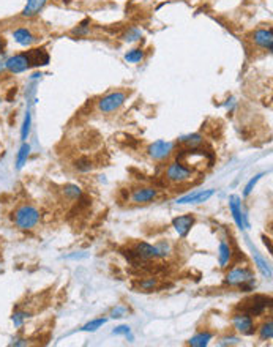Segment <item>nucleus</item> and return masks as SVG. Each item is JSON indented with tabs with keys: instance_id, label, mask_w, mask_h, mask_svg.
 Returning a JSON list of instances; mask_svg holds the SVG:
<instances>
[{
	"instance_id": "10",
	"label": "nucleus",
	"mask_w": 273,
	"mask_h": 347,
	"mask_svg": "<svg viewBox=\"0 0 273 347\" xmlns=\"http://www.w3.org/2000/svg\"><path fill=\"white\" fill-rule=\"evenodd\" d=\"M158 196V191L152 186H142V188H136L131 194V200L135 204H147V202H152Z\"/></svg>"
},
{
	"instance_id": "13",
	"label": "nucleus",
	"mask_w": 273,
	"mask_h": 347,
	"mask_svg": "<svg viewBox=\"0 0 273 347\" xmlns=\"http://www.w3.org/2000/svg\"><path fill=\"white\" fill-rule=\"evenodd\" d=\"M215 194V189H207V191L201 193H193L188 194L185 198H180L177 200V204H202V202H207L208 199Z\"/></svg>"
},
{
	"instance_id": "41",
	"label": "nucleus",
	"mask_w": 273,
	"mask_h": 347,
	"mask_svg": "<svg viewBox=\"0 0 273 347\" xmlns=\"http://www.w3.org/2000/svg\"><path fill=\"white\" fill-rule=\"evenodd\" d=\"M16 92H17V90H16V87H15V88H11V90H10V93H8V97H6V99H8V101H11V98H13V97H15V95H16Z\"/></svg>"
},
{
	"instance_id": "14",
	"label": "nucleus",
	"mask_w": 273,
	"mask_h": 347,
	"mask_svg": "<svg viewBox=\"0 0 273 347\" xmlns=\"http://www.w3.org/2000/svg\"><path fill=\"white\" fill-rule=\"evenodd\" d=\"M13 38H15V41L17 44H21V46H32L35 41H36V38L35 35L32 33V32L29 29H25V27H19L16 29L15 32H13Z\"/></svg>"
},
{
	"instance_id": "39",
	"label": "nucleus",
	"mask_w": 273,
	"mask_h": 347,
	"mask_svg": "<svg viewBox=\"0 0 273 347\" xmlns=\"http://www.w3.org/2000/svg\"><path fill=\"white\" fill-rule=\"evenodd\" d=\"M29 343L25 339H16V341H13L11 346H27Z\"/></svg>"
},
{
	"instance_id": "11",
	"label": "nucleus",
	"mask_w": 273,
	"mask_h": 347,
	"mask_svg": "<svg viewBox=\"0 0 273 347\" xmlns=\"http://www.w3.org/2000/svg\"><path fill=\"white\" fill-rule=\"evenodd\" d=\"M253 41H255L256 46L272 50L273 49V33L272 29H257L255 33H253Z\"/></svg>"
},
{
	"instance_id": "24",
	"label": "nucleus",
	"mask_w": 273,
	"mask_h": 347,
	"mask_svg": "<svg viewBox=\"0 0 273 347\" xmlns=\"http://www.w3.org/2000/svg\"><path fill=\"white\" fill-rule=\"evenodd\" d=\"M74 167H76V170H79V172H90L93 169V163L90 158L81 156L74 161Z\"/></svg>"
},
{
	"instance_id": "15",
	"label": "nucleus",
	"mask_w": 273,
	"mask_h": 347,
	"mask_svg": "<svg viewBox=\"0 0 273 347\" xmlns=\"http://www.w3.org/2000/svg\"><path fill=\"white\" fill-rule=\"evenodd\" d=\"M229 208H231V213H232V218L236 221V224L243 229V215H242V202H240L239 196H231L229 198Z\"/></svg>"
},
{
	"instance_id": "4",
	"label": "nucleus",
	"mask_w": 273,
	"mask_h": 347,
	"mask_svg": "<svg viewBox=\"0 0 273 347\" xmlns=\"http://www.w3.org/2000/svg\"><path fill=\"white\" fill-rule=\"evenodd\" d=\"M193 169L191 167H187L185 164H182L180 161H172L168 166L166 169V174L164 177L169 180V182H174V183H183V182H188L189 179H193Z\"/></svg>"
},
{
	"instance_id": "21",
	"label": "nucleus",
	"mask_w": 273,
	"mask_h": 347,
	"mask_svg": "<svg viewBox=\"0 0 273 347\" xmlns=\"http://www.w3.org/2000/svg\"><path fill=\"white\" fill-rule=\"evenodd\" d=\"M29 155H30V145L27 142H24L17 151V156H16V169L24 167V164L29 160Z\"/></svg>"
},
{
	"instance_id": "30",
	"label": "nucleus",
	"mask_w": 273,
	"mask_h": 347,
	"mask_svg": "<svg viewBox=\"0 0 273 347\" xmlns=\"http://www.w3.org/2000/svg\"><path fill=\"white\" fill-rule=\"evenodd\" d=\"M158 286V280L156 278H147V280L139 281V287L142 290H154Z\"/></svg>"
},
{
	"instance_id": "9",
	"label": "nucleus",
	"mask_w": 273,
	"mask_h": 347,
	"mask_svg": "<svg viewBox=\"0 0 273 347\" xmlns=\"http://www.w3.org/2000/svg\"><path fill=\"white\" fill-rule=\"evenodd\" d=\"M193 224H194L193 215H182V216H177L172 219V227L177 231V233H179V237H182V238H185L188 235Z\"/></svg>"
},
{
	"instance_id": "42",
	"label": "nucleus",
	"mask_w": 273,
	"mask_h": 347,
	"mask_svg": "<svg viewBox=\"0 0 273 347\" xmlns=\"http://www.w3.org/2000/svg\"><path fill=\"white\" fill-rule=\"evenodd\" d=\"M63 2H65V3H69V0H63Z\"/></svg>"
},
{
	"instance_id": "23",
	"label": "nucleus",
	"mask_w": 273,
	"mask_h": 347,
	"mask_svg": "<svg viewBox=\"0 0 273 347\" xmlns=\"http://www.w3.org/2000/svg\"><path fill=\"white\" fill-rule=\"evenodd\" d=\"M202 141H204V139H202V136L201 134H188V136H183V137H180V142L183 144V145H187L188 149H196L198 147V145H201L202 144Z\"/></svg>"
},
{
	"instance_id": "19",
	"label": "nucleus",
	"mask_w": 273,
	"mask_h": 347,
	"mask_svg": "<svg viewBox=\"0 0 273 347\" xmlns=\"http://www.w3.org/2000/svg\"><path fill=\"white\" fill-rule=\"evenodd\" d=\"M218 259H220V267H227V264L231 262L232 259V249L231 246L227 245L224 240L220 243V248H218Z\"/></svg>"
},
{
	"instance_id": "37",
	"label": "nucleus",
	"mask_w": 273,
	"mask_h": 347,
	"mask_svg": "<svg viewBox=\"0 0 273 347\" xmlns=\"http://www.w3.org/2000/svg\"><path fill=\"white\" fill-rule=\"evenodd\" d=\"M240 343V339L239 338H234V336H229V338H223V339H220V346H236Z\"/></svg>"
},
{
	"instance_id": "18",
	"label": "nucleus",
	"mask_w": 273,
	"mask_h": 347,
	"mask_svg": "<svg viewBox=\"0 0 273 347\" xmlns=\"http://www.w3.org/2000/svg\"><path fill=\"white\" fill-rule=\"evenodd\" d=\"M253 259H255V264L257 265V268L259 271L265 276V278H272V268H270V264L265 261V259L259 254V251L257 249H253Z\"/></svg>"
},
{
	"instance_id": "8",
	"label": "nucleus",
	"mask_w": 273,
	"mask_h": 347,
	"mask_svg": "<svg viewBox=\"0 0 273 347\" xmlns=\"http://www.w3.org/2000/svg\"><path fill=\"white\" fill-rule=\"evenodd\" d=\"M30 65V60H29V55L27 52L24 54H16L6 59V71H10L13 74H19V73H24L25 69H29Z\"/></svg>"
},
{
	"instance_id": "20",
	"label": "nucleus",
	"mask_w": 273,
	"mask_h": 347,
	"mask_svg": "<svg viewBox=\"0 0 273 347\" xmlns=\"http://www.w3.org/2000/svg\"><path fill=\"white\" fill-rule=\"evenodd\" d=\"M212 338H213V334L210 331H202V333L194 334V336L188 341V344L193 347H205L212 341Z\"/></svg>"
},
{
	"instance_id": "2",
	"label": "nucleus",
	"mask_w": 273,
	"mask_h": 347,
	"mask_svg": "<svg viewBox=\"0 0 273 347\" xmlns=\"http://www.w3.org/2000/svg\"><path fill=\"white\" fill-rule=\"evenodd\" d=\"M270 306V297L267 295H253L250 298H245L243 301H240V305L237 306V311H242L253 315H261L265 313V309Z\"/></svg>"
},
{
	"instance_id": "7",
	"label": "nucleus",
	"mask_w": 273,
	"mask_h": 347,
	"mask_svg": "<svg viewBox=\"0 0 273 347\" xmlns=\"http://www.w3.org/2000/svg\"><path fill=\"white\" fill-rule=\"evenodd\" d=\"M251 280H255V276H253L251 270L245 268V267H236V268H232L229 273L226 275L224 282L229 284V286H240V284L248 282Z\"/></svg>"
},
{
	"instance_id": "38",
	"label": "nucleus",
	"mask_w": 273,
	"mask_h": 347,
	"mask_svg": "<svg viewBox=\"0 0 273 347\" xmlns=\"http://www.w3.org/2000/svg\"><path fill=\"white\" fill-rule=\"evenodd\" d=\"M6 71V59L3 54H0V74H3Z\"/></svg>"
},
{
	"instance_id": "6",
	"label": "nucleus",
	"mask_w": 273,
	"mask_h": 347,
	"mask_svg": "<svg viewBox=\"0 0 273 347\" xmlns=\"http://www.w3.org/2000/svg\"><path fill=\"white\" fill-rule=\"evenodd\" d=\"M172 150H174V144L172 142L163 141V139H160V141H155L154 144L149 145L147 153H149L150 158H154V160L163 161V160H166V158L171 153H172Z\"/></svg>"
},
{
	"instance_id": "25",
	"label": "nucleus",
	"mask_w": 273,
	"mask_h": 347,
	"mask_svg": "<svg viewBox=\"0 0 273 347\" xmlns=\"http://www.w3.org/2000/svg\"><path fill=\"white\" fill-rule=\"evenodd\" d=\"M259 338L262 341H270L273 338V324L272 320L264 322V324L259 327Z\"/></svg>"
},
{
	"instance_id": "3",
	"label": "nucleus",
	"mask_w": 273,
	"mask_h": 347,
	"mask_svg": "<svg viewBox=\"0 0 273 347\" xmlns=\"http://www.w3.org/2000/svg\"><path fill=\"white\" fill-rule=\"evenodd\" d=\"M126 98H128V95H126L125 92H111V93H107L104 95L103 98H100L98 101V109L103 112V114H112V112H116L119 111L120 107L123 106V103L126 101Z\"/></svg>"
},
{
	"instance_id": "33",
	"label": "nucleus",
	"mask_w": 273,
	"mask_h": 347,
	"mask_svg": "<svg viewBox=\"0 0 273 347\" xmlns=\"http://www.w3.org/2000/svg\"><path fill=\"white\" fill-rule=\"evenodd\" d=\"M156 246V249H158V254H160V257H166L169 256V252H171V245L168 242H160Z\"/></svg>"
},
{
	"instance_id": "26",
	"label": "nucleus",
	"mask_w": 273,
	"mask_h": 347,
	"mask_svg": "<svg viewBox=\"0 0 273 347\" xmlns=\"http://www.w3.org/2000/svg\"><path fill=\"white\" fill-rule=\"evenodd\" d=\"M142 59H144V50L139 48L131 49L125 54V60L128 63H139Z\"/></svg>"
},
{
	"instance_id": "16",
	"label": "nucleus",
	"mask_w": 273,
	"mask_h": 347,
	"mask_svg": "<svg viewBox=\"0 0 273 347\" xmlns=\"http://www.w3.org/2000/svg\"><path fill=\"white\" fill-rule=\"evenodd\" d=\"M30 65L32 66H44L49 63V54L46 52V49H32L27 52Z\"/></svg>"
},
{
	"instance_id": "34",
	"label": "nucleus",
	"mask_w": 273,
	"mask_h": 347,
	"mask_svg": "<svg viewBox=\"0 0 273 347\" xmlns=\"http://www.w3.org/2000/svg\"><path fill=\"white\" fill-rule=\"evenodd\" d=\"M88 24H90V21H88V19H85L84 22H81V24L78 25V29H74V30H73V33H74V35H78V36L87 35V33H88Z\"/></svg>"
},
{
	"instance_id": "5",
	"label": "nucleus",
	"mask_w": 273,
	"mask_h": 347,
	"mask_svg": "<svg viewBox=\"0 0 273 347\" xmlns=\"http://www.w3.org/2000/svg\"><path fill=\"white\" fill-rule=\"evenodd\" d=\"M232 325L240 334H245V336H251V334L256 331L253 317L250 314L242 313V311H237L232 315Z\"/></svg>"
},
{
	"instance_id": "40",
	"label": "nucleus",
	"mask_w": 273,
	"mask_h": 347,
	"mask_svg": "<svg viewBox=\"0 0 273 347\" xmlns=\"http://www.w3.org/2000/svg\"><path fill=\"white\" fill-rule=\"evenodd\" d=\"M5 46H6V43H5V38H3V36H0V54H3V50H5Z\"/></svg>"
},
{
	"instance_id": "27",
	"label": "nucleus",
	"mask_w": 273,
	"mask_h": 347,
	"mask_svg": "<svg viewBox=\"0 0 273 347\" xmlns=\"http://www.w3.org/2000/svg\"><path fill=\"white\" fill-rule=\"evenodd\" d=\"M30 125H32V114L30 111L25 112V117H24V122H22V128H21V139L25 142L27 137L30 134Z\"/></svg>"
},
{
	"instance_id": "35",
	"label": "nucleus",
	"mask_w": 273,
	"mask_h": 347,
	"mask_svg": "<svg viewBox=\"0 0 273 347\" xmlns=\"http://www.w3.org/2000/svg\"><path fill=\"white\" fill-rule=\"evenodd\" d=\"M130 331H131V328L128 325H119L112 330V334H116V336H122V334L123 336H128Z\"/></svg>"
},
{
	"instance_id": "22",
	"label": "nucleus",
	"mask_w": 273,
	"mask_h": 347,
	"mask_svg": "<svg viewBox=\"0 0 273 347\" xmlns=\"http://www.w3.org/2000/svg\"><path fill=\"white\" fill-rule=\"evenodd\" d=\"M63 196L69 200H79L82 198V191L78 185H65V188H63Z\"/></svg>"
},
{
	"instance_id": "29",
	"label": "nucleus",
	"mask_w": 273,
	"mask_h": 347,
	"mask_svg": "<svg viewBox=\"0 0 273 347\" xmlns=\"http://www.w3.org/2000/svg\"><path fill=\"white\" fill-rule=\"evenodd\" d=\"M141 36H142V32H141V30H137L136 27H130L128 32H126V33L123 35V40L128 41V43H131V41H137Z\"/></svg>"
},
{
	"instance_id": "31",
	"label": "nucleus",
	"mask_w": 273,
	"mask_h": 347,
	"mask_svg": "<svg viewBox=\"0 0 273 347\" xmlns=\"http://www.w3.org/2000/svg\"><path fill=\"white\" fill-rule=\"evenodd\" d=\"M264 174H259V175H255V177H253V179L248 182V183H246V186H245V191H243V196H245V198H248V196L253 193V189H255V186H256V183L259 182V180H261V177H262Z\"/></svg>"
},
{
	"instance_id": "1",
	"label": "nucleus",
	"mask_w": 273,
	"mask_h": 347,
	"mask_svg": "<svg viewBox=\"0 0 273 347\" xmlns=\"http://www.w3.org/2000/svg\"><path fill=\"white\" fill-rule=\"evenodd\" d=\"M13 219H15V223L19 229L30 231L40 223V212H38L34 205L24 204L15 210V216H13Z\"/></svg>"
},
{
	"instance_id": "28",
	"label": "nucleus",
	"mask_w": 273,
	"mask_h": 347,
	"mask_svg": "<svg viewBox=\"0 0 273 347\" xmlns=\"http://www.w3.org/2000/svg\"><path fill=\"white\" fill-rule=\"evenodd\" d=\"M104 324H106V319H95L92 322H88V324H85L81 330L82 331H97L98 328H101Z\"/></svg>"
},
{
	"instance_id": "36",
	"label": "nucleus",
	"mask_w": 273,
	"mask_h": 347,
	"mask_svg": "<svg viewBox=\"0 0 273 347\" xmlns=\"http://www.w3.org/2000/svg\"><path fill=\"white\" fill-rule=\"evenodd\" d=\"M126 314V308L125 306H116L112 309V313H111V315L114 319H120V317H123V315Z\"/></svg>"
},
{
	"instance_id": "12",
	"label": "nucleus",
	"mask_w": 273,
	"mask_h": 347,
	"mask_svg": "<svg viewBox=\"0 0 273 347\" xmlns=\"http://www.w3.org/2000/svg\"><path fill=\"white\" fill-rule=\"evenodd\" d=\"M135 252L137 254V257L141 259V261H150V259L160 257L156 246L150 245V243H147V242H139V243H136Z\"/></svg>"
},
{
	"instance_id": "32",
	"label": "nucleus",
	"mask_w": 273,
	"mask_h": 347,
	"mask_svg": "<svg viewBox=\"0 0 273 347\" xmlns=\"http://www.w3.org/2000/svg\"><path fill=\"white\" fill-rule=\"evenodd\" d=\"M29 317V314L27 313H22V311H17V313H15L13 314V317H11V320H13V324H15L16 327H21L22 324H24V320Z\"/></svg>"
},
{
	"instance_id": "17",
	"label": "nucleus",
	"mask_w": 273,
	"mask_h": 347,
	"mask_svg": "<svg viewBox=\"0 0 273 347\" xmlns=\"http://www.w3.org/2000/svg\"><path fill=\"white\" fill-rule=\"evenodd\" d=\"M48 0H27V5L24 6V10L21 13L22 17H34L36 15H40V11L44 8Z\"/></svg>"
}]
</instances>
